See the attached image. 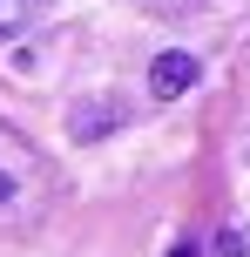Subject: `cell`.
Returning a JSON list of instances; mask_svg holds the SVG:
<instances>
[{
	"mask_svg": "<svg viewBox=\"0 0 250 257\" xmlns=\"http://www.w3.org/2000/svg\"><path fill=\"white\" fill-rule=\"evenodd\" d=\"M41 7H48V0H0V41L27 34V27L41 21Z\"/></svg>",
	"mask_w": 250,
	"mask_h": 257,
	"instance_id": "3",
	"label": "cell"
},
{
	"mask_svg": "<svg viewBox=\"0 0 250 257\" xmlns=\"http://www.w3.org/2000/svg\"><path fill=\"white\" fill-rule=\"evenodd\" d=\"M176 257H196V250H176Z\"/></svg>",
	"mask_w": 250,
	"mask_h": 257,
	"instance_id": "4",
	"label": "cell"
},
{
	"mask_svg": "<svg viewBox=\"0 0 250 257\" xmlns=\"http://www.w3.org/2000/svg\"><path fill=\"white\" fill-rule=\"evenodd\" d=\"M48 203H54L48 156H41L14 122H0V223H41Z\"/></svg>",
	"mask_w": 250,
	"mask_h": 257,
	"instance_id": "1",
	"label": "cell"
},
{
	"mask_svg": "<svg viewBox=\"0 0 250 257\" xmlns=\"http://www.w3.org/2000/svg\"><path fill=\"white\" fill-rule=\"evenodd\" d=\"M189 88H196V54H156L149 61V95L156 102H176Z\"/></svg>",
	"mask_w": 250,
	"mask_h": 257,
	"instance_id": "2",
	"label": "cell"
}]
</instances>
